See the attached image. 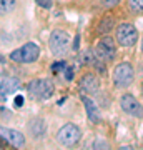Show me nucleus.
Returning <instances> with one entry per match:
<instances>
[{
  "instance_id": "obj_1",
  "label": "nucleus",
  "mask_w": 143,
  "mask_h": 150,
  "mask_svg": "<svg viewBox=\"0 0 143 150\" xmlns=\"http://www.w3.org/2000/svg\"><path fill=\"white\" fill-rule=\"evenodd\" d=\"M27 90H28V95L32 97V98L48 100L53 95L55 87H53L52 80H48V79H35V80H32L28 83Z\"/></svg>"
},
{
  "instance_id": "obj_2",
  "label": "nucleus",
  "mask_w": 143,
  "mask_h": 150,
  "mask_svg": "<svg viewBox=\"0 0 143 150\" xmlns=\"http://www.w3.org/2000/svg\"><path fill=\"white\" fill-rule=\"evenodd\" d=\"M48 47L53 55L63 57L70 50V35L65 30H53L48 38Z\"/></svg>"
},
{
  "instance_id": "obj_3",
  "label": "nucleus",
  "mask_w": 143,
  "mask_h": 150,
  "mask_svg": "<svg viewBox=\"0 0 143 150\" xmlns=\"http://www.w3.org/2000/svg\"><path fill=\"white\" fill-rule=\"evenodd\" d=\"M38 57H40V48L33 42H27L25 45H22L10 54V59L17 64H33Z\"/></svg>"
},
{
  "instance_id": "obj_4",
  "label": "nucleus",
  "mask_w": 143,
  "mask_h": 150,
  "mask_svg": "<svg viewBox=\"0 0 143 150\" xmlns=\"http://www.w3.org/2000/svg\"><path fill=\"white\" fill-rule=\"evenodd\" d=\"M135 79V70L128 62H122L118 64L113 70V85L117 88H127L133 83Z\"/></svg>"
},
{
  "instance_id": "obj_5",
  "label": "nucleus",
  "mask_w": 143,
  "mask_h": 150,
  "mask_svg": "<svg viewBox=\"0 0 143 150\" xmlns=\"http://www.w3.org/2000/svg\"><path fill=\"white\" fill-rule=\"evenodd\" d=\"M82 139V130L73 125V123H65L63 127L57 132V140H58L62 145L65 147H72V145H77Z\"/></svg>"
},
{
  "instance_id": "obj_6",
  "label": "nucleus",
  "mask_w": 143,
  "mask_h": 150,
  "mask_svg": "<svg viewBox=\"0 0 143 150\" xmlns=\"http://www.w3.org/2000/svg\"><path fill=\"white\" fill-rule=\"evenodd\" d=\"M117 42L122 47H133L138 42V32L132 23H120L117 28Z\"/></svg>"
},
{
  "instance_id": "obj_7",
  "label": "nucleus",
  "mask_w": 143,
  "mask_h": 150,
  "mask_svg": "<svg viewBox=\"0 0 143 150\" xmlns=\"http://www.w3.org/2000/svg\"><path fill=\"white\" fill-rule=\"evenodd\" d=\"M120 107L125 113L137 118H143V105L138 102L132 93H123L120 98Z\"/></svg>"
},
{
  "instance_id": "obj_8",
  "label": "nucleus",
  "mask_w": 143,
  "mask_h": 150,
  "mask_svg": "<svg viewBox=\"0 0 143 150\" xmlns=\"http://www.w3.org/2000/svg\"><path fill=\"white\" fill-rule=\"evenodd\" d=\"M95 54L105 62H111L117 57V45L113 42V38L110 37H103L100 42L97 43L95 47Z\"/></svg>"
},
{
  "instance_id": "obj_9",
  "label": "nucleus",
  "mask_w": 143,
  "mask_h": 150,
  "mask_svg": "<svg viewBox=\"0 0 143 150\" xmlns=\"http://www.w3.org/2000/svg\"><path fill=\"white\" fill-rule=\"evenodd\" d=\"M27 130L33 140H42L47 135V123L43 118H32L27 125Z\"/></svg>"
},
{
  "instance_id": "obj_10",
  "label": "nucleus",
  "mask_w": 143,
  "mask_h": 150,
  "mask_svg": "<svg viewBox=\"0 0 143 150\" xmlns=\"http://www.w3.org/2000/svg\"><path fill=\"white\" fill-rule=\"evenodd\" d=\"M0 134H2V137L7 140V144H10L12 147H15V149H22V147H25V137H23V134H20L18 130L2 127Z\"/></svg>"
},
{
  "instance_id": "obj_11",
  "label": "nucleus",
  "mask_w": 143,
  "mask_h": 150,
  "mask_svg": "<svg viewBox=\"0 0 143 150\" xmlns=\"http://www.w3.org/2000/svg\"><path fill=\"white\" fill-rule=\"evenodd\" d=\"M80 88L83 93H90V95H95L100 90V82L97 79L95 74H85L80 80Z\"/></svg>"
},
{
  "instance_id": "obj_12",
  "label": "nucleus",
  "mask_w": 143,
  "mask_h": 150,
  "mask_svg": "<svg viewBox=\"0 0 143 150\" xmlns=\"http://www.w3.org/2000/svg\"><path fill=\"white\" fill-rule=\"evenodd\" d=\"M18 88H20V80L17 77H5V75H2V82H0V95H2V100H5L7 95L17 92Z\"/></svg>"
},
{
  "instance_id": "obj_13",
  "label": "nucleus",
  "mask_w": 143,
  "mask_h": 150,
  "mask_svg": "<svg viewBox=\"0 0 143 150\" xmlns=\"http://www.w3.org/2000/svg\"><path fill=\"white\" fill-rule=\"evenodd\" d=\"M82 102L85 105V112H87V117L92 123H100L101 120V113H100V108L97 105L92 98H88L87 95H82Z\"/></svg>"
},
{
  "instance_id": "obj_14",
  "label": "nucleus",
  "mask_w": 143,
  "mask_h": 150,
  "mask_svg": "<svg viewBox=\"0 0 143 150\" xmlns=\"http://www.w3.org/2000/svg\"><path fill=\"white\" fill-rule=\"evenodd\" d=\"M113 25H115L113 17H105V18H101V20H100L97 32H98V33H108L111 28H113Z\"/></svg>"
},
{
  "instance_id": "obj_15",
  "label": "nucleus",
  "mask_w": 143,
  "mask_h": 150,
  "mask_svg": "<svg viewBox=\"0 0 143 150\" xmlns=\"http://www.w3.org/2000/svg\"><path fill=\"white\" fill-rule=\"evenodd\" d=\"M15 5H17L15 0H0V10H2V13H4V15L13 10V8H15Z\"/></svg>"
},
{
  "instance_id": "obj_16",
  "label": "nucleus",
  "mask_w": 143,
  "mask_h": 150,
  "mask_svg": "<svg viewBox=\"0 0 143 150\" xmlns=\"http://www.w3.org/2000/svg\"><path fill=\"white\" fill-rule=\"evenodd\" d=\"M130 8L137 13L143 12V0H130Z\"/></svg>"
},
{
  "instance_id": "obj_17",
  "label": "nucleus",
  "mask_w": 143,
  "mask_h": 150,
  "mask_svg": "<svg viewBox=\"0 0 143 150\" xmlns=\"http://www.w3.org/2000/svg\"><path fill=\"white\" fill-rule=\"evenodd\" d=\"M65 67H67V64H65L63 60H60V62H55V64H52V72H53V74H58V72L65 70Z\"/></svg>"
},
{
  "instance_id": "obj_18",
  "label": "nucleus",
  "mask_w": 143,
  "mask_h": 150,
  "mask_svg": "<svg viewBox=\"0 0 143 150\" xmlns=\"http://www.w3.org/2000/svg\"><path fill=\"white\" fill-rule=\"evenodd\" d=\"M37 2V5L38 7H42V8H52V4H53V0H35Z\"/></svg>"
},
{
  "instance_id": "obj_19",
  "label": "nucleus",
  "mask_w": 143,
  "mask_h": 150,
  "mask_svg": "<svg viewBox=\"0 0 143 150\" xmlns=\"http://www.w3.org/2000/svg\"><path fill=\"white\" fill-rule=\"evenodd\" d=\"M98 147H103V149H108V144H106L105 140L101 139H97L93 144H92V149H98Z\"/></svg>"
},
{
  "instance_id": "obj_20",
  "label": "nucleus",
  "mask_w": 143,
  "mask_h": 150,
  "mask_svg": "<svg viewBox=\"0 0 143 150\" xmlns=\"http://www.w3.org/2000/svg\"><path fill=\"white\" fill-rule=\"evenodd\" d=\"M100 2H101L103 7H115V5H118L122 0H100Z\"/></svg>"
},
{
  "instance_id": "obj_21",
  "label": "nucleus",
  "mask_w": 143,
  "mask_h": 150,
  "mask_svg": "<svg viewBox=\"0 0 143 150\" xmlns=\"http://www.w3.org/2000/svg\"><path fill=\"white\" fill-rule=\"evenodd\" d=\"M65 79L68 82L73 79V69H72V67H65Z\"/></svg>"
},
{
  "instance_id": "obj_22",
  "label": "nucleus",
  "mask_w": 143,
  "mask_h": 150,
  "mask_svg": "<svg viewBox=\"0 0 143 150\" xmlns=\"http://www.w3.org/2000/svg\"><path fill=\"white\" fill-rule=\"evenodd\" d=\"M22 105H23V97L17 95L15 97V107H22Z\"/></svg>"
},
{
  "instance_id": "obj_23",
  "label": "nucleus",
  "mask_w": 143,
  "mask_h": 150,
  "mask_svg": "<svg viewBox=\"0 0 143 150\" xmlns=\"http://www.w3.org/2000/svg\"><path fill=\"white\" fill-rule=\"evenodd\" d=\"M77 47H78V35H77V38H75V43H73V48L77 50Z\"/></svg>"
},
{
  "instance_id": "obj_24",
  "label": "nucleus",
  "mask_w": 143,
  "mask_h": 150,
  "mask_svg": "<svg viewBox=\"0 0 143 150\" xmlns=\"http://www.w3.org/2000/svg\"><path fill=\"white\" fill-rule=\"evenodd\" d=\"M142 52H143V38H142Z\"/></svg>"
},
{
  "instance_id": "obj_25",
  "label": "nucleus",
  "mask_w": 143,
  "mask_h": 150,
  "mask_svg": "<svg viewBox=\"0 0 143 150\" xmlns=\"http://www.w3.org/2000/svg\"><path fill=\"white\" fill-rule=\"evenodd\" d=\"M142 97H143V85H142Z\"/></svg>"
}]
</instances>
